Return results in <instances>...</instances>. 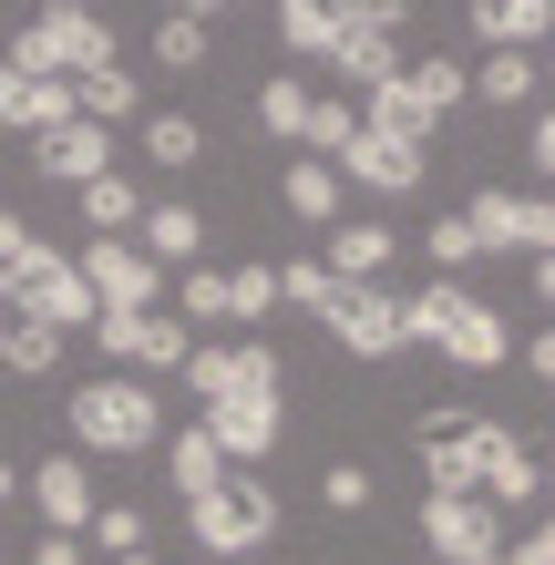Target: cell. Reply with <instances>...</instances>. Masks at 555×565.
I'll return each instance as SVG.
<instances>
[{
  "label": "cell",
  "instance_id": "obj_14",
  "mask_svg": "<svg viewBox=\"0 0 555 565\" xmlns=\"http://www.w3.org/2000/svg\"><path fill=\"white\" fill-rule=\"evenodd\" d=\"M83 278H93L104 309H154V298H166V268H145L135 237H93L83 247Z\"/></svg>",
  "mask_w": 555,
  "mask_h": 565
},
{
  "label": "cell",
  "instance_id": "obj_43",
  "mask_svg": "<svg viewBox=\"0 0 555 565\" xmlns=\"http://www.w3.org/2000/svg\"><path fill=\"white\" fill-rule=\"evenodd\" d=\"M31 565H93V545H83V535H42V545H31Z\"/></svg>",
  "mask_w": 555,
  "mask_h": 565
},
{
  "label": "cell",
  "instance_id": "obj_2",
  "mask_svg": "<svg viewBox=\"0 0 555 565\" xmlns=\"http://www.w3.org/2000/svg\"><path fill=\"white\" fill-rule=\"evenodd\" d=\"M11 62L21 83H83V73H104L114 62V21L93 11V0H52V11H31L21 31H11Z\"/></svg>",
  "mask_w": 555,
  "mask_h": 565
},
{
  "label": "cell",
  "instance_id": "obj_11",
  "mask_svg": "<svg viewBox=\"0 0 555 565\" xmlns=\"http://www.w3.org/2000/svg\"><path fill=\"white\" fill-rule=\"evenodd\" d=\"M504 422H463V412H433L421 422V493H483V452H494Z\"/></svg>",
  "mask_w": 555,
  "mask_h": 565
},
{
  "label": "cell",
  "instance_id": "obj_15",
  "mask_svg": "<svg viewBox=\"0 0 555 565\" xmlns=\"http://www.w3.org/2000/svg\"><path fill=\"white\" fill-rule=\"evenodd\" d=\"M135 247H145V268L185 278L195 257H206V216H195L185 195H154V206H145V226H135Z\"/></svg>",
  "mask_w": 555,
  "mask_h": 565
},
{
  "label": "cell",
  "instance_id": "obj_35",
  "mask_svg": "<svg viewBox=\"0 0 555 565\" xmlns=\"http://www.w3.org/2000/svg\"><path fill=\"white\" fill-rule=\"evenodd\" d=\"M83 545L104 555V565H114V555H145V514H135V504H93V524H83Z\"/></svg>",
  "mask_w": 555,
  "mask_h": 565
},
{
  "label": "cell",
  "instance_id": "obj_12",
  "mask_svg": "<svg viewBox=\"0 0 555 565\" xmlns=\"http://www.w3.org/2000/svg\"><path fill=\"white\" fill-rule=\"evenodd\" d=\"M319 329H330L350 360H391V350H412V319H402V298H391V288H340L330 309H319Z\"/></svg>",
  "mask_w": 555,
  "mask_h": 565
},
{
  "label": "cell",
  "instance_id": "obj_8",
  "mask_svg": "<svg viewBox=\"0 0 555 565\" xmlns=\"http://www.w3.org/2000/svg\"><path fill=\"white\" fill-rule=\"evenodd\" d=\"M11 319H42V329H93V319H104V298H93L83 257L31 247V257H21V278H11Z\"/></svg>",
  "mask_w": 555,
  "mask_h": 565
},
{
  "label": "cell",
  "instance_id": "obj_29",
  "mask_svg": "<svg viewBox=\"0 0 555 565\" xmlns=\"http://www.w3.org/2000/svg\"><path fill=\"white\" fill-rule=\"evenodd\" d=\"M185 350H195V329H185L175 309H145V340H135V381H154V371H185Z\"/></svg>",
  "mask_w": 555,
  "mask_h": 565
},
{
  "label": "cell",
  "instance_id": "obj_21",
  "mask_svg": "<svg viewBox=\"0 0 555 565\" xmlns=\"http://www.w3.org/2000/svg\"><path fill=\"white\" fill-rule=\"evenodd\" d=\"M545 31H555L545 0H473V42L483 52H545Z\"/></svg>",
  "mask_w": 555,
  "mask_h": 565
},
{
  "label": "cell",
  "instance_id": "obj_39",
  "mask_svg": "<svg viewBox=\"0 0 555 565\" xmlns=\"http://www.w3.org/2000/svg\"><path fill=\"white\" fill-rule=\"evenodd\" d=\"M319 504L330 514H371V473L361 462H330V473H319Z\"/></svg>",
  "mask_w": 555,
  "mask_h": 565
},
{
  "label": "cell",
  "instance_id": "obj_7",
  "mask_svg": "<svg viewBox=\"0 0 555 565\" xmlns=\"http://www.w3.org/2000/svg\"><path fill=\"white\" fill-rule=\"evenodd\" d=\"M185 391H195V402H278V391H288V371H278V350L268 340H195L185 350Z\"/></svg>",
  "mask_w": 555,
  "mask_h": 565
},
{
  "label": "cell",
  "instance_id": "obj_20",
  "mask_svg": "<svg viewBox=\"0 0 555 565\" xmlns=\"http://www.w3.org/2000/svg\"><path fill=\"white\" fill-rule=\"evenodd\" d=\"M31 504H42L52 535H83V524H93V473H83V452H52L42 473H31Z\"/></svg>",
  "mask_w": 555,
  "mask_h": 565
},
{
  "label": "cell",
  "instance_id": "obj_13",
  "mask_svg": "<svg viewBox=\"0 0 555 565\" xmlns=\"http://www.w3.org/2000/svg\"><path fill=\"white\" fill-rule=\"evenodd\" d=\"M421 175H433V154H421L412 135H381V124H361L340 154V185L350 195H421Z\"/></svg>",
  "mask_w": 555,
  "mask_h": 565
},
{
  "label": "cell",
  "instance_id": "obj_4",
  "mask_svg": "<svg viewBox=\"0 0 555 565\" xmlns=\"http://www.w3.org/2000/svg\"><path fill=\"white\" fill-rule=\"evenodd\" d=\"M185 535H195V555H206V565L268 555V535H278V493H268V473H226L216 493H195V504H185Z\"/></svg>",
  "mask_w": 555,
  "mask_h": 565
},
{
  "label": "cell",
  "instance_id": "obj_24",
  "mask_svg": "<svg viewBox=\"0 0 555 565\" xmlns=\"http://www.w3.org/2000/svg\"><path fill=\"white\" fill-rule=\"evenodd\" d=\"M145 206H154V195H145L135 175H93V185H83V226H93V237H135Z\"/></svg>",
  "mask_w": 555,
  "mask_h": 565
},
{
  "label": "cell",
  "instance_id": "obj_38",
  "mask_svg": "<svg viewBox=\"0 0 555 565\" xmlns=\"http://www.w3.org/2000/svg\"><path fill=\"white\" fill-rule=\"evenodd\" d=\"M421 257H433L442 278H463V268H473V226H463V216H433V237H421Z\"/></svg>",
  "mask_w": 555,
  "mask_h": 565
},
{
  "label": "cell",
  "instance_id": "obj_3",
  "mask_svg": "<svg viewBox=\"0 0 555 565\" xmlns=\"http://www.w3.org/2000/svg\"><path fill=\"white\" fill-rule=\"evenodd\" d=\"M62 422H73L83 452H154L166 443V402H154V381H135V371L83 381L73 402H62Z\"/></svg>",
  "mask_w": 555,
  "mask_h": 565
},
{
  "label": "cell",
  "instance_id": "obj_44",
  "mask_svg": "<svg viewBox=\"0 0 555 565\" xmlns=\"http://www.w3.org/2000/svg\"><path fill=\"white\" fill-rule=\"evenodd\" d=\"M525 154H535V175H545V185H555V104H545V114H535V135H525Z\"/></svg>",
  "mask_w": 555,
  "mask_h": 565
},
{
  "label": "cell",
  "instance_id": "obj_31",
  "mask_svg": "<svg viewBox=\"0 0 555 565\" xmlns=\"http://www.w3.org/2000/svg\"><path fill=\"white\" fill-rule=\"evenodd\" d=\"M206 11H166L154 21V62H166V73H206Z\"/></svg>",
  "mask_w": 555,
  "mask_h": 565
},
{
  "label": "cell",
  "instance_id": "obj_26",
  "mask_svg": "<svg viewBox=\"0 0 555 565\" xmlns=\"http://www.w3.org/2000/svg\"><path fill=\"white\" fill-rule=\"evenodd\" d=\"M463 93H473V104H535V93H545V73H535V52H483Z\"/></svg>",
  "mask_w": 555,
  "mask_h": 565
},
{
  "label": "cell",
  "instance_id": "obj_45",
  "mask_svg": "<svg viewBox=\"0 0 555 565\" xmlns=\"http://www.w3.org/2000/svg\"><path fill=\"white\" fill-rule=\"evenodd\" d=\"M525 360H535V381H545V391H555V329H545V340H535V350H525Z\"/></svg>",
  "mask_w": 555,
  "mask_h": 565
},
{
  "label": "cell",
  "instance_id": "obj_36",
  "mask_svg": "<svg viewBox=\"0 0 555 565\" xmlns=\"http://www.w3.org/2000/svg\"><path fill=\"white\" fill-rule=\"evenodd\" d=\"M0 371H21V381L62 371V329H42V319H11V360H0Z\"/></svg>",
  "mask_w": 555,
  "mask_h": 565
},
{
  "label": "cell",
  "instance_id": "obj_27",
  "mask_svg": "<svg viewBox=\"0 0 555 565\" xmlns=\"http://www.w3.org/2000/svg\"><path fill=\"white\" fill-rule=\"evenodd\" d=\"M278 42L299 52V62H330V42H340V11H330V0H278Z\"/></svg>",
  "mask_w": 555,
  "mask_h": 565
},
{
  "label": "cell",
  "instance_id": "obj_52",
  "mask_svg": "<svg viewBox=\"0 0 555 565\" xmlns=\"http://www.w3.org/2000/svg\"><path fill=\"white\" fill-rule=\"evenodd\" d=\"M545 493H555V462H545Z\"/></svg>",
  "mask_w": 555,
  "mask_h": 565
},
{
  "label": "cell",
  "instance_id": "obj_34",
  "mask_svg": "<svg viewBox=\"0 0 555 565\" xmlns=\"http://www.w3.org/2000/svg\"><path fill=\"white\" fill-rule=\"evenodd\" d=\"M278 309V268H226V329H257Z\"/></svg>",
  "mask_w": 555,
  "mask_h": 565
},
{
  "label": "cell",
  "instance_id": "obj_51",
  "mask_svg": "<svg viewBox=\"0 0 555 565\" xmlns=\"http://www.w3.org/2000/svg\"><path fill=\"white\" fill-rule=\"evenodd\" d=\"M114 565H154V555H114Z\"/></svg>",
  "mask_w": 555,
  "mask_h": 565
},
{
  "label": "cell",
  "instance_id": "obj_37",
  "mask_svg": "<svg viewBox=\"0 0 555 565\" xmlns=\"http://www.w3.org/2000/svg\"><path fill=\"white\" fill-rule=\"evenodd\" d=\"M330 298H340V278L319 268V257H288V268H278V309H309V319H319Z\"/></svg>",
  "mask_w": 555,
  "mask_h": 565
},
{
  "label": "cell",
  "instance_id": "obj_5",
  "mask_svg": "<svg viewBox=\"0 0 555 565\" xmlns=\"http://www.w3.org/2000/svg\"><path fill=\"white\" fill-rule=\"evenodd\" d=\"M463 104V62H442V52H421L402 62L381 93H361V124H381V135H412V145H433V124Z\"/></svg>",
  "mask_w": 555,
  "mask_h": 565
},
{
  "label": "cell",
  "instance_id": "obj_18",
  "mask_svg": "<svg viewBox=\"0 0 555 565\" xmlns=\"http://www.w3.org/2000/svg\"><path fill=\"white\" fill-rule=\"evenodd\" d=\"M31 164H42V175L52 185H93V175H114V135H104V124H62V135H42V145H31Z\"/></svg>",
  "mask_w": 555,
  "mask_h": 565
},
{
  "label": "cell",
  "instance_id": "obj_47",
  "mask_svg": "<svg viewBox=\"0 0 555 565\" xmlns=\"http://www.w3.org/2000/svg\"><path fill=\"white\" fill-rule=\"evenodd\" d=\"M525 278H535V298H545V309H555V257H535V268H525Z\"/></svg>",
  "mask_w": 555,
  "mask_h": 565
},
{
  "label": "cell",
  "instance_id": "obj_17",
  "mask_svg": "<svg viewBox=\"0 0 555 565\" xmlns=\"http://www.w3.org/2000/svg\"><path fill=\"white\" fill-rule=\"evenodd\" d=\"M535 493H545V452L504 422V431H494V452H483V504H494V514H525Z\"/></svg>",
  "mask_w": 555,
  "mask_h": 565
},
{
  "label": "cell",
  "instance_id": "obj_40",
  "mask_svg": "<svg viewBox=\"0 0 555 565\" xmlns=\"http://www.w3.org/2000/svg\"><path fill=\"white\" fill-rule=\"evenodd\" d=\"M135 340H145V309H104L93 319V350L104 360H135Z\"/></svg>",
  "mask_w": 555,
  "mask_h": 565
},
{
  "label": "cell",
  "instance_id": "obj_50",
  "mask_svg": "<svg viewBox=\"0 0 555 565\" xmlns=\"http://www.w3.org/2000/svg\"><path fill=\"white\" fill-rule=\"evenodd\" d=\"M535 73H545V83H555V31H545V62H535Z\"/></svg>",
  "mask_w": 555,
  "mask_h": 565
},
{
  "label": "cell",
  "instance_id": "obj_49",
  "mask_svg": "<svg viewBox=\"0 0 555 565\" xmlns=\"http://www.w3.org/2000/svg\"><path fill=\"white\" fill-rule=\"evenodd\" d=\"M11 493H21V473H11V462H0V504H11Z\"/></svg>",
  "mask_w": 555,
  "mask_h": 565
},
{
  "label": "cell",
  "instance_id": "obj_53",
  "mask_svg": "<svg viewBox=\"0 0 555 565\" xmlns=\"http://www.w3.org/2000/svg\"><path fill=\"white\" fill-rule=\"evenodd\" d=\"M0 565H11V555H0Z\"/></svg>",
  "mask_w": 555,
  "mask_h": 565
},
{
  "label": "cell",
  "instance_id": "obj_19",
  "mask_svg": "<svg viewBox=\"0 0 555 565\" xmlns=\"http://www.w3.org/2000/svg\"><path fill=\"white\" fill-rule=\"evenodd\" d=\"M278 206L299 216V226H319V237H330V226L350 216V185H340V164L299 154V164H288V175H278Z\"/></svg>",
  "mask_w": 555,
  "mask_h": 565
},
{
  "label": "cell",
  "instance_id": "obj_1",
  "mask_svg": "<svg viewBox=\"0 0 555 565\" xmlns=\"http://www.w3.org/2000/svg\"><path fill=\"white\" fill-rule=\"evenodd\" d=\"M402 319H412V350H442L452 371H504L514 360V329H504V309L494 298H473L463 278H421L412 298H402Z\"/></svg>",
  "mask_w": 555,
  "mask_h": 565
},
{
  "label": "cell",
  "instance_id": "obj_32",
  "mask_svg": "<svg viewBox=\"0 0 555 565\" xmlns=\"http://www.w3.org/2000/svg\"><path fill=\"white\" fill-rule=\"evenodd\" d=\"M350 135H361V104H340V93H319V104H309V135H299V154L340 164V154H350Z\"/></svg>",
  "mask_w": 555,
  "mask_h": 565
},
{
  "label": "cell",
  "instance_id": "obj_25",
  "mask_svg": "<svg viewBox=\"0 0 555 565\" xmlns=\"http://www.w3.org/2000/svg\"><path fill=\"white\" fill-rule=\"evenodd\" d=\"M73 104H83V124L124 135V124H135V104H145V83L124 73V62H104V73H83V83H73Z\"/></svg>",
  "mask_w": 555,
  "mask_h": 565
},
{
  "label": "cell",
  "instance_id": "obj_54",
  "mask_svg": "<svg viewBox=\"0 0 555 565\" xmlns=\"http://www.w3.org/2000/svg\"><path fill=\"white\" fill-rule=\"evenodd\" d=\"M494 565H504V555H494Z\"/></svg>",
  "mask_w": 555,
  "mask_h": 565
},
{
  "label": "cell",
  "instance_id": "obj_46",
  "mask_svg": "<svg viewBox=\"0 0 555 565\" xmlns=\"http://www.w3.org/2000/svg\"><path fill=\"white\" fill-rule=\"evenodd\" d=\"M11 114H21V73L0 62V124H11Z\"/></svg>",
  "mask_w": 555,
  "mask_h": 565
},
{
  "label": "cell",
  "instance_id": "obj_6",
  "mask_svg": "<svg viewBox=\"0 0 555 565\" xmlns=\"http://www.w3.org/2000/svg\"><path fill=\"white\" fill-rule=\"evenodd\" d=\"M330 11H340L330 73H340V83H361V93H381V83L412 62V52H402V21H412V11H402V0H330Z\"/></svg>",
  "mask_w": 555,
  "mask_h": 565
},
{
  "label": "cell",
  "instance_id": "obj_23",
  "mask_svg": "<svg viewBox=\"0 0 555 565\" xmlns=\"http://www.w3.org/2000/svg\"><path fill=\"white\" fill-rule=\"evenodd\" d=\"M166 473H175V493H185V504H195V493H216V483H226V452H216V431H206V422L166 431Z\"/></svg>",
  "mask_w": 555,
  "mask_h": 565
},
{
  "label": "cell",
  "instance_id": "obj_33",
  "mask_svg": "<svg viewBox=\"0 0 555 565\" xmlns=\"http://www.w3.org/2000/svg\"><path fill=\"white\" fill-rule=\"evenodd\" d=\"M175 319L185 329H226V268H185L175 278Z\"/></svg>",
  "mask_w": 555,
  "mask_h": 565
},
{
  "label": "cell",
  "instance_id": "obj_28",
  "mask_svg": "<svg viewBox=\"0 0 555 565\" xmlns=\"http://www.w3.org/2000/svg\"><path fill=\"white\" fill-rule=\"evenodd\" d=\"M309 104H319V93H309L299 73H268V83H257V124H268L278 145H299V135H309Z\"/></svg>",
  "mask_w": 555,
  "mask_h": 565
},
{
  "label": "cell",
  "instance_id": "obj_22",
  "mask_svg": "<svg viewBox=\"0 0 555 565\" xmlns=\"http://www.w3.org/2000/svg\"><path fill=\"white\" fill-rule=\"evenodd\" d=\"M135 145H145L154 175H185V164L206 154V124H195V114H135Z\"/></svg>",
  "mask_w": 555,
  "mask_h": 565
},
{
  "label": "cell",
  "instance_id": "obj_9",
  "mask_svg": "<svg viewBox=\"0 0 555 565\" xmlns=\"http://www.w3.org/2000/svg\"><path fill=\"white\" fill-rule=\"evenodd\" d=\"M473 257H555V195H504V185H473Z\"/></svg>",
  "mask_w": 555,
  "mask_h": 565
},
{
  "label": "cell",
  "instance_id": "obj_41",
  "mask_svg": "<svg viewBox=\"0 0 555 565\" xmlns=\"http://www.w3.org/2000/svg\"><path fill=\"white\" fill-rule=\"evenodd\" d=\"M504 565H555V514H545V524H525V535L504 545Z\"/></svg>",
  "mask_w": 555,
  "mask_h": 565
},
{
  "label": "cell",
  "instance_id": "obj_16",
  "mask_svg": "<svg viewBox=\"0 0 555 565\" xmlns=\"http://www.w3.org/2000/svg\"><path fill=\"white\" fill-rule=\"evenodd\" d=\"M391 257H402L391 216H340V226H330V257H319V268H330L340 288H381V268H391Z\"/></svg>",
  "mask_w": 555,
  "mask_h": 565
},
{
  "label": "cell",
  "instance_id": "obj_10",
  "mask_svg": "<svg viewBox=\"0 0 555 565\" xmlns=\"http://www.w3.org/2000/svg\"><path fill=\"white\" fill-rule=\"evenodd\" d=\"M421 545H433L442 565H494L514 545V524L483 504V493H421Z\"/></svg>",
  "mask_w": 555,
  "mask_h": 565
},
{
  "label": "cell",
  "instance_id": "obj_42",
  "mask_svg": "<svg viewBox=\"0 0 555 565\" xmlns=\"http://www.w3.org/2000/svg\"><path fill=\"white\" fill-rule=\"evenodd\" d=\"M31 247H42V237H31V226L0 206V278H21V257H31Z\"/></svg>",
  "mask_w": 555,
  "mask_h": 565
},
{
  "label": "cell",
  "instance_id": "obj_30",
  "mask_svg": "<svg viewBox=\"0 0 555 565\" xmlns=\"http://www.w3.org/2000/svg\"><path fill=\"white\" fill-rule=\"evenodd\" d=\"M62 124H83V104H73V83H21V114H11V135H62Z\"/></svg>",
  "mask_w": 555,
  "mask_h": 565
},
{
  "label": "cell",
  "instance_id": "obj_48",
  "mask_svg": "<svg viewBox=\"0 0 555 565\" xmlns=\"http://www.w3.org/2000/svg\"><path fill=\"white\" fill-rule=\"evenodd\" d=\"M0 360H11V278H0Z\"/></svg>",
  "mask_w": 555,
  "mask_h": 565
}]
</instances>
